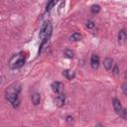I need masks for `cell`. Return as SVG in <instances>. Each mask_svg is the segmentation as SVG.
<instances>
[{
    "mask_svg": "<svg viewBox=\"0 0 127 127\" xmlns=\"http://www.w3.org/2000/svg\"><path fill=\"white\" fill-rule=\"evenodd\" d=\"M21 91V84L20 83H13L11 84L5 93L6 99L13 105V106H17L19 104V93Z\"/></svg>",
    "mask_w": 127,
    "mask_h": 127,
    "instance_id": "obj_1",
    "label": "cell"
},
{
    "mask_svg": "<svg viewBox=\"0 0 127 127\" xmlns=\"http://www.w3.org/2000/svg\"><path fill=\"white\" fill-rule=\"evenodd\" d=\"M25 61H26V58H25V55L23 53H19L17 55H14L10 62H9V65L11 68L13 69H16V68H20L24 65L25 64Z\"/></svg>",
    "mask_w": 127,
    "mask_h": 127,
    "instance_id": "obj_2",
    "label": "cell"
},
{
    "mask_svg": "<svg viewBox=\"0 0 127 127\" xmlns=\"http://www.w3.org/2000/svg\"><path fill=\"white\" fill-rule=\"evenodd\" d=\"M52 30H53V26H52V23L51 22H45L40 30V39L42 41H46L48 40V38L51 36L52 34Z\"/></svg>",
    "mask_w": 127,
    "mask_h": 127,
    "instance_id": "obj_3",
    "label": "cell"
},
{
    "mask_svg": "<svg viewBox=\"0 0 127 127\" xmlns=\"http://www.w3.org/2000/svg\"><path fill=\"white\" fill-rule=\"evenodd\" d=\"M63 88H64V84L60 81H54L52 83V89L55 93H61L63 91Z\"/></svg>",
    "mask_w": 127,
    "mask_h": 127,
    "instance_id": "obj_4",
    "label": "cell"
},
{
    "mask_svg": "<svg viewBox=\"0 0 127 127\" xmlns=\"http://www.w3.org/2000/svg\"><path fill=\"white\" fill-rule=\"evenodd\" d=\"M112 104H113V108H114L115 112L118 113V114H120L121 111H122V109H123L120 100L117 99V98H113V100H112Z\"/></svg>",
    "mask_w": 127,
    "mask_h": 127,
    "instance_id": "obj_5",
    "label": "cell"
},
{
    "mask_svg": "<svg viewBox=\"0 0 127 127\" xmlns=\"http://www.w3.org/2000/svg\"><path fill=\"white\" fill-rule=\"evenodd\" d=\"M90 65L92 68L96 69L99 66V57L97 55H92L90 58Z\"/></svg>",
    "mask_w": 127,
    "mask_h": 127,
    "instance_id": "obj_6",
    "label": "cell"
},
{
    "mask_svg": "<svg viewBox=\"0 0 127 127\" xmlns=\"http://www.w3.org/2000/svg\"><path fill=\"white\" fill-rule=\"evenodd\" d=\"M64 100H65L64 94L63 92H61V93H59V95L56 97V104H57L59 107H61V106H63V105L64 104Z\"/></svg>",
    "mask_w": 127,
    "mask_h": 127,
    "instance_id": "obj_7",
    "label": "cell"
},
{
    "mask_svg": "<svg viewBox=\"0 0 127 127\" xmlns=\"http://www.w3.org/2000/svg\"><path fill=\"white\" fill-rule=\"evenodd\" d=\"M113 63H114V62H113L112 59L106 58V59L104 60V62H103V65H104L105 69H106V70H111V68H112V66H113V64H114Z\"/></svg>",
    "mask_w": 127,
    "mask_h": 127,
    "instance_id": "obj_8",
    "label": "cell"
},
{
    "mask_svg": "<svg viewBox=\"0 0 127 127\" xmlns=\"http://www.w3.org/2000/svg\"><path fill=\"white\" fill-rule=\"evenodd\" d=\"M126 39H127L126 31H125L124 29H122V30L119 32V34H118V42H119L120 44H124L125 41H126Z\"/></svg>",
    "mask_w": 127,
    "mask_h": 127,
    "instance_id": "obj_9",
    "label": "cell"
},
{
    "mask_svg": "<svg viewBox=\"0 0 127 127\" xmlns=\"http://www.w3.org/2000/svg\"><path fill=\"white\" fill-rule=\"evenodd\" d=\"M31 99H32V103H33L34 105H38V104L40 103V101H41V95H40L39 93L35 92V93L32 94Z\"/></svg>",
    "mask_w": 127,
    "mask_h": 127,
    "instance_id": "obj_10",
    "label": "cell"
},
{
    "mask_svg": "<svg viewBox=\"0 0 127 127\" xmlns=\"http://www.w3.org/2000/svg\"><path fill=\"white\" fill-rule=\"evenodd\" d=\"M63 74L67 78V79H72L74 77V72L71 70H64Z\"/></svg>",
    "mask_w": 127,
    "mask_h": 127,
    "instance_id": "obj_11",
    "label": "cell"
},
{
    "mask_svg": "<svg viewBox=\"0 0 127 127\" xmlns=\"http://www.w3.org/2000/svg\"><path fill=\"white\" fill-rule=\"evenodd\" d=\"M69 39L70 40H72V41H79L80 39H81V35L79 34V33H73L70 37H69Z\"/></svg>",
    "mask_w": 127,
    "mask_h": 127,
    "instance_id": "obj_12",
    "label": "cell"
},
{
    "mask_svg": "<svg viewBox=\"0 0 127 127\" xmlns=\"http://www.w3.org/2000/svg\"><path fill=\"white\" fill-rule=\"evenodd\" d=\"M57 2H58V0H49V2L47 4V11H50L56 5Z\"/></svg>",
    "mask_w": 127,
    "mask_h": 127,
    "instance_id": "obj_13",
    "label": "cell"
},
{
    "mask_svg": "<svg viewBox=\"0 0 127 127\" xmlns=\"http://www.w3.org/2000/svg\"><path fill=\"white\" fill-rule=\"evenodd\" d=\"M111 71H112V73L114 75H118L119 74V67H118V65L114 64L113 66H112V68H111Z\"/></svg>",
    "mask_w": 127,
    "mask_h": 127,
    "instance_id": "obj_14",
    "label": "cell"
},
{
    "mask_svg": "<svg viewBox=\"0 0 127 127\" xmlns=\"http://www.w3.org/2000/svg\"><path fill=\"white\" fill-rule=\"evenodd\" d=\"M73 52L71 50H65L64 51V56H66L68 59H72L73 58Z\"/></svg>",
    "mask_w": 127,
    "mask_h": 127,
    "instance_id": "obj_15",
    "label": "cell"
},
{
    "mask_svg": "<svg viewBox=\"0 0 127 127\" xmlns=\"http://www.w3.org/2000/svg\"><path fill=\"white\" fill-rule=\"evenodd\" d=\"M90 11H91L92 13H98V12L100 11V7H99L98 5H93V6L90 8Z\"/></svg>",
    "mask_w": 127,
    "mask_h": 127,
    "instance_id": "obj_16",
    "label": "cell"
},
{
    "mask_svg": "<svg viewBox=\"0 0 127 127\" xmlns=\"http://www.w3.org/2000/svg\"><path fill=\"white\" fill-rule=\"evenodd\" d=\"M85 26L88 28V29H92V28H94V23L92 22V21H87L86 23H85Z\"/></svg>",
    "mask_w": 127,
    "mask_h": 127,
    "instance_id": "obj_17",
    "label": "cell"
},
{
    "mask_svg": "<svg viewBox=\"0 0 127 127\" xmlns=\"http://www.w3.org/2000/svg\"><path fill=\"white\" fill-rule=\"evenodd\" d=\"M66 121H67V123H72L73 122V118L71 117V116H66Z\"/></svg>",
    "mask_w": 127,
    "mask_h": 127,
    "instance_id": "obj_18",
    "label": "cell"
},
{
    "mask_svg": "<svg viewBox=\"0 0 127 127\" xmlns=\"http://www.w3.org/2000/svg\"><path fill=\"white\" fill-rule=\"evenodd\" d=\"M122 89H123V93H124V94H127V92H126V83H123Z\"/></svg>",
    "mask_w": 127,
    "mask_h": 127,
    "instance_id": "obj_19",
    "label": "cell"
}]
</instances>
